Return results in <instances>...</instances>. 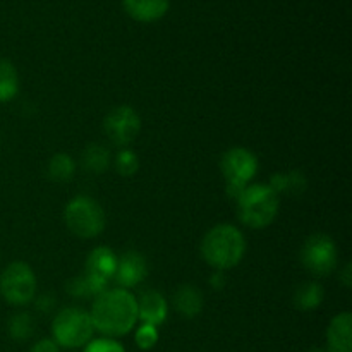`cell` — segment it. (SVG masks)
<instances>
[{"mask_svg": "<svg viewBox=\"0 0 352 352\" xmlns=\"http://www.w3.org/2000/svg\"><path fill=\"white\" fill-rule=\"evenodd\" d=\"M93 323L89 313L81 308H65L58 313L52 323V333L58 347L76 349L91 340Z\"/></svg>", "mask_w": 352, "mask_h": 352, "instance_id": "6", "label": "cell"}, {"mask_svg": "<svg viewBox=\"0 0 352 352\" xmlns=\"http://www.w3.org/2000/svg\"><path fill=\"white\" fill-rule=\"evenodd\" d=\"M236 201L239 220L250 229L268 227L280 208V198L268 184H250Z\"/></svg>", "mask_w": 352, "mask_h": 352, "instance_id": "3", "label": "cell"}, {"mask_svg": "<svg viewBox=\"0 0 352 352\" xmlns=\"http://www.w3.org/2000/svg\"><path fill=\"white\" fill-rule=\"evenodd\" d=\"M48 179L54 182H69L76 174V162L67 153H55L47 164Z\"/></svg>", "mask_w": 352, "mask_h": 352, "instance_id": "19", "label": "cell"}, {"mask_svg": "<svg viewBox=\"0 0 352 352\" xmlns=\"http://www.w3.org/2000/svg\"><path fill=\"white\" fill-rule=\"evenodd\" d=\"M107 289H109V285L96 280V278H93L91 275L88 274H82L79 275V277L72 278L67 285V291L71 292L74 298H91V296L96 298V296L102 294Z\"/></svg>", "mask_w": 352, "mask_h": 352, "instance_id": "21", "label": "cell"}, {"mask_svg": "<svg viewBox=\"0 0 352 352\" xmlns=\"http://www.w3.org/2000/svg\"><path fill=\"white\" fill-rule=\"evenodd\" d=\"M31 352H60V347L54 339H41L31 347Z\"/></svg>", "mask_w": 352, "mask_h": 352, "instance_id": "26", "label": "cell"}, {"mask_svg": "<svg viewBox=\"0 0 352 352\" xmlns=\"http://www.w3.org/2000/svg\"><path fill=\"white\" fill-rule=\"evenodd\" d=\"M134 340H136V346L140 347V349H153L158 342V329L153 325L141 323V327L136 330V333H134Z\"/></svg>", "mask_w": 352, "mask_h": 352, "instance_id": "24", "label": "cell"}, {"mask_svg": "<svg viewBox=\"0 0 352 352\" xmlns=\"http://www.w3.org/2000/svg\"><path fill=\"white\" fill-rule=\"evenodd\" d=\"M36 294V277L24 261H12L0 274V296L12 306H24Z\"/></svg>", "mask_w": 352, "mask_h": 352, "instance_id": "7", "label": "cell"}, {"mask_svg": "<svg viewBox=\"0 0 352 352\" xmlns=\"http://www.w3.org/2000/svg\"><path fill=\"white\" fill-rule=\"evenodd\" d=\"M220 170L226 179L227 196L237 199V196L250 186L258 172V158L248 148H230L220 158Z\"/></svg>", "mask_w": 352, "mask_h": 352, "instance_id": "5", "label": "cell"}, {"mask_svg": "<svg viewBox=\"0 0 352 352\" xmlns=\"http://www.w3.org/2000/svg\"><path fill=\"white\" fill-rule=\"evenodd\" d=\"M89 318L93 329L109 339L124 337L138 322V301L127 289H107L93 301Z\"/></svg>", "mask_w": 352, "mask_h": 352, "instance_id": "1", "label": "cell"}, {"mask_svg": "<svg viewBox=\"0 0 352 352\" xmlns=\"http://www.w3.org/2000/svg\"><path fill=\"white\" fill-rule=\"evenodd\" d=\"M309 352H329L327 349H313V351H309Z\"/></svg>", "mask_w": 352, "mask_h": 352, "instance_id": "29", "label": "cell"}, {"mask_svg": "<svg viewBox=\"0 0 352 352\" xmlns=\"http://www.w3.org/2000/svg\"><path fill=\"white\" fill-rule=\"evenodd\" d=\"M64 222L74 236L91 239L105 229V212L96 199L89 196H76L65 206Z\"/></svg>", "mask_w": 352, "mask_h": 352, "instance_id": "4", "label": "cell"}, {"mask_svg": "<svg viewBox=\"0 0 352 352\" xmlns=\"http://www.w3.org/2000/svg\"><path fill=\"white\" fill-rule=\"evenodd\" d=\"M270 186L278 196L287 195V196H298L302 195L308 186L305 174L299 170H289V172H280V174H275L270 179Z\"/></svg>", "mask_w": 352, "mask_h": 352, "instance_id": "16", "label": "cell"}, {"mask_svg": "<svg viewBox=\"0 0 352 352\" xmlns=\"http://www.w3.org/2000/svg\"><path fill=\"white\" fill-rule=\"evenodd\" d=\"M124 9L136 21L151 23L165 16L168 0H124Z\"/></svg>", "mask_w": 352, "mask_h": 352, "instance_id": "14", "label": "cell"}, {"mask_svg": "<svg viewBox=\"0 0 352 352\" xmlns=\"http://www.w3.org/2000/svg\"><path fill=\"white\" fill-rule=\"evenodd\" d=\"M323 296H325V291H323L322 285L318 282H302L301 285H298L294 291V306L301 311H311V309L318 308L323 301Z\"/></svg>", "mask_w": 352, "mask_h": 352, "instance_id": "17", "label": "cell"}, {"mask_svg": "<svg viewBox=\"0 0 352 352\" xmlns=\"http://www.w3.org/2000/svg\"><path fill=\"white\" fill-rule=\"evenodd\" d=\"M110 164H112L110 151L103 144L91 143L82 151V167L88 172L102 174V172H105L110 167Z\"/></svg>", "mask_w": 352, "mask_h": 352, "instance_id": "20", "label": "cell"}, {"mask_svg": "<svg viewBox=\"0 0 352 352\" xmlns=\"http://www.w3.org/2000/svg\"><path fill=\"white\" fill-rule=\"evenodd\" d=\"M117 263H119V256H117L110 248H95V250L88 254L85 274L91 275L93 278L109 285L110 280H113V277H116Z\"/></svg>", "mask_w": 352, "mask_h": 352, "instance_id": "11", "label": "cell"}, {"mask_svg": "<svg viewBox=\"0 0 352 352\" xmlns=\"http://www.w3.org/2000/svg\"><path fill=\"white\" fill-rule=\"evenodd\" d=\"M174 305L179 315L184 318H195L203 309V294L195 285H181L174 292Z\"/></svg>", "mask_w": 352, "mask_h": 352, "instance_id": "15", "label": "cell"}, {"mask_svg": "<svg viewBox=\"0 0 352 352\" xmlns=\"http://www.w3.org/2000/svg\"><path fill=\"white\" fill-rule=\"evenodd\" d=\"M244 253H246V239L243 232L230 223H219L203 237V258L210 267L217 268L219 272L239 265Z\"/></svg>", "mask_w": 352, "mask_h": 352, "instance_id": "2", "label": "cell"}, {"mask_svg": "<svg viewBox=\"0 0 352 352\" xmlns=\"http://www.w3.org/2000/svg\"><path fill=\"white\" fill-rule=\"evenodd\" d=\"M85 352H126V349L117 340L105 337V339L89 340L85 346Z\"/></svg>", "mask_w": 352, "mask_h": 352, "instance_id": "25", "label": "cell"}, {"mask_svg": "<svg viewBox=\"0 0 352 352\" xmlns=\"http://www.w3.org/2000/svg\"><path fill=\"white\" fill-rule=\"evenodd\" d=\"M7 330H9V336L14 340H28L34 332V322L31 318L30 313H14L10 316L9 323H7Z\"/></svg>", "mask_w": 352, "mask_h": 352, "instance_id": "22", "label": "cell"}, {"mask_svg": "<svg viewBox=\"0 0 352 352\" xmlns=\"http://www.w3.org/2000/svg\"><path fill=\"white\" fill-rule=\"evenodd\" d=\"M103 131L116 146H127L140 134L141 119L133 107H113L103 119Z\"/></svg>", "mask_w": 352, "mask_h": 352, "instance_id": "9", "label": "cell"}, {"mask_svg": "<svg viewBox=\"0 0 352 352\" xmlns=\"http://www.w3.org/2000/svg\"><path fill=\"white\" fill-rule=\"evenodd\" d=\"M19 93V74L14 64L0 58V103H7Z\"/></svg>", "mask_w": 352, "mask_h": 352, "instance_id": "18", "label": "cell"}, {"mask_svg": "<svg viewBox=\"0 0 352 352\" xmlns=\"http://www.w3.org/2000/svg\"><path fill=\"white\" fill-rule=\"evenodd\" d=\"M210 282H212V284L213 285H215V287H222V285H223V277H222V272H217V274L215 275H213V277H212V280H210Z\"/></svg>", "mask_w": 352, "mask_h": 352, "instance_id": "28", "label": "cell"}, {"mask_svg": "<svg viewBox=\"0 0 352 352\" xmlns=\"http://www.w3.org/2000/svg\"><path fill=\"white\" fill-rule=\"evenodd\" d=\"M148 274V265L146 260L141 253L138 251H126L122 256L119 258V263H117V272L113 280L119 284L120 289L136 287L138 284L144 280Z\"/></svg>", "mask_w": 352, "mask_h": 352, "instance_id": "10", "label": "cell"}, {"mask_svg": "<svg viewBox=\"0 0 352 352\" xmlns=\"http://www.w3.org/2000/svg\"><path fill=\"white\" fill-rule=\"evenodd\" d=\"M342 282H344V285H346V287H351V284H352V280H351V263H347L346 268H344Z\"/></svg>", "mask_w": 352, "mask_h": 352, "instance_id": "27", "label": "cell"}, {"mask_svg": "<svg viewBox=\"0 0 352 352\" xmlns=\"http://www.w3.org/2000/svg\"><path fill=\"white\" fill-rule=\"evenodd\" d=\"M138 301V320L146 325L160 327L167 320L168 305L158 291H146Z\"/></svg>", "mask_w": 352, "mask_h": 352, "instance_id": "12", "label": "cell"}, {"mask_svg": "<svg viewBox=\"0 0 352 352\" xmlns=\"http://www.w3.org/2000/svg\"><path fill=\"white\" fill-rule=\"evenodd\" d=\"M337 246L327 234H313L301 248V263L315 277H327L337 268Z\"/></svg>", "mask_w": 352, "mask_h": 352, "instance_id": "8", "label": "cell"}, {"mask_svg": "<svg viewBox=\"0 0 352 352\" xmlns=\"http://www.w3.org/2000/svg\"><path fill=\"white\" fill-rule=\"evenodd\" d=\"M352 315L349 311L333 316L327 330L329 352H352Z\"/></svg>", "mask_w": 352, "mask_h": 352, "instance_id": "13", "label": "cell"}, {"mask_svg": "<svg viewBox=\"0 0 352 352\" xmlns=\"http://www.w3.org/2000/svg\"><path fill=\"white\" fill-rule=\"evenodd\" d=\"M116 168L122 177H131V175L136 174L138 168H140V158H138V155L134 153L133 150L124 148V150H120L119 153H117Z\"/></svg>", "mask_w": 352, "mask_h": 352, "instance_id": "23", "label": "cell"}]
</instances>
